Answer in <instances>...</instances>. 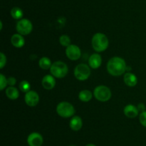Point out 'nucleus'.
Instances as JSON below:
<instances>
[{
  "mask_svg": "<svg viewBox=\"0 0 146 146\" xmlns=\"http://www.w3.org/2000/svg\"><path fill=\"white\" fill-rule=\"evenodd\" d=\"M92 92L88 90H81L79 92V94H78V97H79L80 100L84 102H89L92 98Z\"/></svg>",
  "mask_w": 146,
  "mask_h": 146,
  "instance_id": "18",
  "label": "nucleus"
},
{
  "mask_svg": "<svg viewBox=\"0 0 146 146\" xmlns=\"http://www.w3.org/2000/svg\"><path fill=\"white\" fill-rule=\"evenodd\" d=\"M38 65L43 70H48V69L51 68L52 64H51V62L49 58L44 57L40 59L39 62H38Z\"/></svg>",
  "mask_w": 146,
  "mask_h": 146,
  "instance_id": "19",
  "label": "nucleus"
},
{
  "mask_svg": "<svg viewBox=\"0 0 146 146\" xmlns=\"http://www.w3.org/2000/svg\"><path fill=\"white\" fill-rule=\"evenodd\" d=\"M44 142L42 135L38 133H32L27 137V143L29 146H41Z\"/></svg>",
  "mask_w": 146,
  "mask_h": 146,
  "instance_id": "10",
  "label": "nucleus"
},
{
  "mask_svg": "<svg viewBox=\"0 0 146 146\" xmlns=\"http://www.w3.org/2000/svg\"><path fill=\"white\" fill-rule=\"evenodd\" d=\"M139 120H140V123H141V125L146 127V110L145 111L141 113V114H140Z\"/></svg>",
  "mask_w": 146,
  "mask_h": 146,
  "instance_id": "24",
  "label": "nucleus"
},
{
  "mask_svg": "<svg viewBox=\"0 0 146 146\" xmlns=\"http://www.w3.org/2000/svg\"><path fill=\"white\" fill-rule=\"evenodd\" d=\"M70 127L72 130L74 131H78L81 129L83 125V122L82 120L80 117L78 116H74L71 118V120H70L69 123Z\"/></svg>",
  "mask_w": 146,
  "mask_h": 146,
  "instance_id": "15",
  "label": "nucleus"
},
{
  "mask_svg": "<svg viewBox=\"0 0 146 146\" xmlns=\"http://www.w3.org/2000/svg\"><path fill=\"white\" fill-rule=\"evenodd\" d=\"M33 25L31 21L27 19H21L17 23L16 29L21 35H27L32 31Z\"/></svg>",
  "mask_w": 146,
  "mask_h": 146,
  "instance_id": "7",
  "label": "nucleus"
},
{
  "mask_svg": "<svg viewBox=\"0 0 146 146\" xmlns=\"http://www.w3.org/2000/svg\"><path fill=\"white\" fill-rule=\"evenodd\" d=\"M24 100L27 105L30 107H34L39 102V96L36 92L30 90L28 92L26 93Z\"/></svg>",
  "mask_w": 146,
  "mask_h": 146,
  "instance_id": "9",
  "label": "nucleus"
},
{
  "mask_svg": "<svg viewBox=\"0 0 146 146\" xmlns=\"http://www.w3.org/2000/svg\"><path fill=\"white\" fill-rule=\"evenodd\" d=\"M125 60L119 57H112L107 63V70L113 76L122 75L126 70Z\"/></svg>",
  "mask_w": 146,
  "mask_h": 146,
  "instance_id": "1",
  "label": "nucleus"
},
{
  "mask_svg": "<svg viewBox=\"0 0 146 146\" xmlns=\"http://www.w3.org/2000/svg\"><path fill=\"white\" fill-rule=\"evenodd\" d=\"M74 75L76 78L80 81L86 80L91 75V69L87 64H79L74 70Z\"/></svg>",
  "mask_w": 146,
  "mask_h": 146,
  "instance_id": "6",
  "label": "nucleus"
},
{
  "mask_svg": "<svg viewBox=\"0 0 146 146\" xmlns=\"http://www.w3.org/2000/svg\"><path fill=\"white\" fill-rule=\"evenodd\" d=\"M6 95L7 96L8 98L11 99V100H16L19 97V92L16 87L10 86L6 90Z\"/></svg>",
  "mask_w": 146,
  "mask_h": 146,
  "instance_id": "17",
  "label": "nucleus"
},
{
  "mask_svg": "<svg viewBox=\"0 0 146 146\" xmlns=\"http://www.w3.org/2000/svg\"><path fill=\"white\" fill-rule=\"evenodd\" d=\"M60 44L64 47H68L71 44V39L67 35H62L59 38Z\"/></svg>",
  "mask_w": 146,
  "mask_h": 146,
  "instance_id": "22",
  "label": "nucleus"
},
{
  "mask_svg": "<svg viewBox=\"0 0 146 146\" xmlns=\"http://www.w3.org/2000/svg\"><path fill=\"white\" fill-rule=\"evenodd\" d=\"M102 63V58L98 54H93L88 59V64L92 69H98Z\"/></svg>",
  "mask_w": 146,
  "mask_h": 146,
  "instance_id": "12",
  "label": "nucleus"
},
{
  "mask_svg": "<svg viewBox=\"0 0 146 146\" xmlns=\"http://www.w3.org/2000/svg\"><path fill=\"white\" fill-rule=\"evenodd\" d=\"M30 88H31V85H30V83L29 82L23 80L20 82L19 89L24 92H28L29 91H30Z\"/></svg>",
  "mask_w": 146,
  "mask_h": 146,
  "instance_id": "21",
  "label": "nucleus"
},
{
  "mask_svg": "<svg viewBox=\"0 0 146 146\" xmlns=\"http://www.w3.org/2000/svg\"><path fill=\"white\" fill-rule=\"evenodd\" d=\"M56 112L62 117H70L75 113L74 107L68 102H61L56 107Z\"/></svg>",
  "mask_w": 146,
  "mask_h": 146,
  "instance_id": "4",
  "label": "nucleus"
},
{
  "mask_svg": "<svg viewBox=\"0 0 146 146\" xmlns=\"http://www.w3.org/2000/svg\"><path fill=\"white\" fill-rule=\"evenodd\" d=\"M70 146H76V145H70Z\"/></svg>",
  "mask_w": 146,
  "mask_h": 146,
  "instance_id": "29",
  "label": "nucleus"
},
{
  "mask_svg": "<svg viewBox=\"0 0 146 146\" xmlns=\"http://www.w3.org/2000/svg\"><path fill=\"white\" fill-rule=\"evenodd\" d=\"M66 54L71 60H77L81 57V52L79 47L75 44H70L66 47Z\"/></svg>",
  "mask_w": 146,
  "mask_h": 146,
  "instance_id": "8",
  "label": "nucleus"
},
{
  "mask_svg": "<svg viewBox=\"0 0 146 146\" xmlns=\"http://www.w3.org/2000/svg\"><path fill=\"white\" fill-rule=\"evenodd\" d=\"M86 146H96L94 144H92V143H89V144H87Z\"/></svg>",
  "mask_w": 146,
  "mask_h": 146,
  "instance_id": "28",
  "label": "nucleus"
},
{
  "mask_svg": "<svg viewBox=\"0 0 146 146\" xmlns=\"http://www.w3.org/2000/svg\"><path fill=\"white\" fill-rule=\"evenodd\" d=\"M11 16L15 19H20L22 18L23 15H24V13L23 11L19 8V7H14V8L11 9Z\"/></svg>",
  "mask_w": 146,
  "mask_h": 146,
  "instance_id": "20",
  "label": "nucleus"
},
{
  "mask_svg": "<svg viewBox=\"0 0 146 146\" xmlns=\"http://www.w3.org/2000/svg\"><path fill=\"white\" fill-rule=\"evenodd\" d=\"M68 71V66L66 63L61 61H56L52 63L50 72L51 73V75L54 76L56 78H63L67 74Z\"/></svg>",
  "mask_w": 146,
  "mask_h": 146,
  "instance_id": "3",
  "label": "nucleus"
},
{
  "mask_svg": "<svg viewBox=\"0 0 146 146\" xmlns=\"http://www.w3.org/2000/svg\"><path fill=\"white\" fill-rule=\"evenodd\" d=\"M56 85V80L54 77L51 74L44 76L42 79V86L47 90H52Z\"/></svg>",
  "mask_w": 146,
  "mask_h": 146,
  "instance_id": "11",
  "label": "nucleus"
},
{
  "mask_svg": "<svg viewBox=\"0 0 146 146\" xmlns=\"http://www.w3.org/2000/svg\"><path fill=\"white\" fill-rule=\"evenodd\" d=\"M138 107H135L133 104H128L124 107L123 113L126 117H129V118H134V117H137L138 115Z\"/></svg>",
  "mask_w": 146,
  "mask_h": 146,
  "instance_id": "13",
  "label": "nucleus"
},
{
  "mask_svg": "<svg viewBox=\"0 0 146 146\" xmlns=\"http://www.w3.org/2000/svg\"><path fill=\"white\" fill-rule=\"evenodd\" d=\"M7 63V57L4 53H0V68L2 69Z\"/></svg>",
  "mask_w": 146,
  "mask_h": 146,
  "instance_id": "25",
  "label": "nucleus"
},
{
  "mask_svg": "<svg viewBox=\"0 0 146 146\" xmlns=\"http://www.w3.org/2000/svg\"><path fill=\"white\" fill-rule=\"evenodd\" d=\"M138 110H139V111L141 112V113H142V112L145 111V104H143V103H140V104L138 105Z\"/></svg>",
  "mask_w": 146,
  "mask_h": 146,
  "instance_id": "27",
  "label": "nucleus"
},
{
  "mask_svg": "<svg viewBox=\"0 0 146 146\" xmlns=\"http://www.w3.org/2000/svg\"><path fill=\"white\" fill-rule=\"evenodd\" d=\"M0 90H3L7 85V79L2 74H0Z\"/></svg>",
  "mask_w": 146,
  "mask_h": 146,
  "instance_id": "23",
  "label": "nucleus"
},
{
  "mask_svg": "<svg viewBox=\"0 0 146 146\" xmlns=\"http://www.w3.org/2000/svg\"><path fill=\"white\" fill-rule=\"evenodd\" d=\"M124 82L129 87H134L138 83V78L134 74L131 72H127L124 74Z\"/></svg>",
  "mask_w": 146,
  "mask_h": 146,
  "instance_id": "14",
  "label": "nucleus"
},
{
  "mask_svg": "<svg viewBox=\"0 0 146 146\" xmlns=\"http://www.w3.org/2000/svg\"><path fill=\"white\" fill-rule=\"evenodd\" d=\"M94 95L98 101L106 102L111 97V92L106 86L100 85L94 89Z\"/></svg>",
  "mask_w": 146,
  "mask_h": 146,
  "instance_id": "5",
  "label": "nucleus"
},
{
  "mask_svg": "<svg viewBox=\"0 0 146 146\" xmlns=\"http://www.w3.org/2000/svg\"><path fill=\"white\" fill-rule=\"evenodd\" d=\"M16 79L13 77H10L7 79V84L10 86H14L16 84Z\"/></svg>",
  "mask_w": 146,
  "mask_h": 146,
  "instance_id": "26",
  "label": "nucleus"
},
{
  "mask_svg": "<svg viewBox=\"0 0 146 146\" xmlns=\"http://www.w3.org/2000/svg\"><path fill=\"white\" fill-rule=\"evenodd\" d=\"M92 47L97 52H104L108 48L109 42L106 36L103 33H96L94 35L91 41Z\"/></svg>",
  "mask_w": 146,
  "mask_h": 146,
  "instance_id": "2",
  "label": "nucleus"
},
{
  "mask_svg": "<svg viewBox=\"0 0 146 146\" xmlns=\"http://www.w3.org/2000/svg\"><path fill=\"white\" fill-rule=\"evenodd\" d=\"M11 42L14 47L17 48H21L24 45V39L23 36L20 34H15L11 37Z\"/></svg>",
  "mask_w": 146,
  "mask_h": 146,
  "instance_id": "16",
  "label": "nucleus"
}]
</instances>
